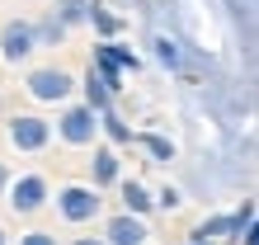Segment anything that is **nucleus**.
Instances as JSON below:
<instances>
[{
    "mask_svg": "<svg viewBox=\"0 0 259 245\" xmlns=\"http://www.w3.org/2000/svg\"><path fill=\"white\" fill-rule=\"evenodd\" d=\"M123 179V160H118V146H95V156H90V184L104 193V189H113V184Z\"/></svg>",
    "mask_w": 259,
    "mask_h": 245,
    "instance_id": "9d476101",
    "label": "nucleus"
},
{
    "mask_svg": "<svg viewBox=\"0 0 259 245\" xmlns=\"http://www.w3.org/2000/svg\"><path fill=\"white\" fill-rule=\"evenodd\" d=\"M33 52H38L33 19H5L0 24V61H5V66H28Z\"/></svg>",
    "mask_w": 259,
    "mask_h": 245,
    "instance_id": "6e6552de",
    "label": "nucleus"
},
{
    "mask_svg": "<svg viewBox=\"0 0 259 245\" xmlns=\"http://www.w3.org/2000/svg\"><path fill=\"white\" fill-rule=\"evenodd\" d=\"M156 208L160 212H179V208H184V193H179L175 184H165V189H156Z\"/></svg>",
    "mask_w": 259,
    "mask_h": 245,
    "instance_id": "6ab92c4d",
    "label": "nucleus"
},
{
    "mask_svg": "<svg viewBox=\"0 0 259 245\" xmlns=\"http://www.w3.org/2000/svg\"><path fill=\"white\" fill-rule=\"evenodd\" d=\"M0 245H10V236H5V226H0Z\"/></svg>",
    "mask_w": 259,
    "mask_h": 245,
    "instance_id": "b1692460",
    "label": "nucleus"
},
{
    "mask_svg": "<svg viewBox=\"0 0 259 245\" xmlns=\"http://www.w3.org/2000/svg\"><path fill=\"white\" fill-rule=\"evenodd\" d=\"M66 245H109V240H104V236H71Z\"/></svg>",
    "mask_w": 259,
    "mask_h": 245,
    "instance_id": "5701e85b",
    "label": "nucleus"
},
{
    "mask_svg": "<svg viewBox=\"0 0 259 245\" xmlns=\"http://www.w3.org/2000/svg\"><path fill=\"white\" fill-rule=\"evenodd\" d=\"M75 90H80V80L66 66H33L24 75V95L33 104H71Z\"/></svg>",
    "mask_w": 259,
    "mask_h": 245,
    "instance_id": "f03ea898",
    "label": "nucleus"
},
{
    "mask_svg": "<svg viewBox=\"0 0 259 245\" xmlns=\"http://www.w3.org/2000/svg\"><path fill=\"white\" fill-rule=\"evenodd\" d=\"M5 137H10V146L14 151H24V156H38V151H48L52 146V123L42 118V113H14L5 123Z\"/></svg>",
    "mask_w": 259,
    "mask_h": 245,
    "instance_id": "0eeeda50",
    "label": "nucleus"
},
{
    "mask_svg": "<svg viewBox=\"0 0 259 245\" xmlns=\"http://www.w3.org/2000/svg\"><path fill=\"white\" fill-rule=\"evenodd\" d=\"M254 212H259L254 203H240L236 212H212V217H203L189 231V240H212V245H217V240H240L245 226L254 222Z\"/></svg>",
    "mask_w": 259,
    "mask_h": 245,
    "instance_id": "423d86ee",
    "label": "nucleus"
},
{
    "mask_svg": "<svg viewBox=\"0 0 259 245\" xmlns=\"http://www.w3.org/2000/svg\"><path fill=\"white\" fill-rule=\"evenodd\" d=\"M52 132L62 137L66 146H95V142H99V113L90 109V104L71 99V104H62V113H57Z\"/></svg>",
    "mask_w": 259,
    "mask_h": 245,
    "instance_id": "20e7f679",
    "label": "nucleus"
},
{
    "mask_svg": "<svg viewBox=\"0 0 259 245\" xmlns=\"http://www.w3.org/2000/svg\"><path fill=\"white\" fill-rule=\"evenodd\" d=\"M10 179H14V170H10V160H0V198H5V189H10Z\"/></svg>",
    "mask_w": 259,
    "mask_h": 245,
    "instance_id": "4be33fe9",
    "label": "nucleus"
},
{
    "mask_svg": "<svg viewBox=\"0 0 259 245\" xmlns=\"http://www.w3.org/2000/svg\"><path fill=\"white\" fill-rule=\"evenodd\" d=\"M33 33H38V48H62L71 28H66V24H62V19H57V14L48 10L42 19H33Z\"/></svg>",
    "mask_w": 259,
    "mask_h": 245,
    "instance_id": "4468645a",
    "label": "nucleus"
},
{
    "mask_svg": "<svg viewBox=\"0 0 259 245\" xmlns=\"http://www.w3.org/2000/svg\"><path fill=\"white\" fill-rule=\"evenodd\" d=\"M0 113H5V95H0Z\"/></svg>",
    "mask_w": 259,
    "mask_h": 245,
    "instance_id": "a878e982",
    "label": "nucleus"
},
{
    "mask_svg": "<svg viewBox=\"0 0 259 245\" xmlns=\"http://www.w3.org/2000/svg\"><path fill=\"white\" fill-rule=\"evenodd\" d=\"M113 99H118V95L99 80V71L90 66V71H85V80H80V104H90L95 113H104V109H113Z\"/></svg>",
    "mask_w": 259,
    "mask_h": 245,
    "instance_id": "ddd939ff",
    "label": "nucleus"
},
{
    "mask_svg": "<svg viewBox=\"0 0 259 245\" xmlns=\"http://www.w3.org/2000/svg\"><path fill=\"white\" fill-rule=\"evenodd\" d=\"M5 203H10L14 217H38V212L52 203V184H48V175H38V170L14 175L10 189H5Z\"/></svg>",
    "mask_w": 259,
    "mask_h": 245,
    "instance_id": "7ed1b4c3",
    "label": "nucleus"
},
{
    "mask_svg": "<svg viewBox=\"0 0 259 245\" xmlns=\"http://www.w3.org/2000/svg\"><path fill=\"white\" fill-rule=\"evenodd\" d=\"M104 240H109V245H146L151 226H146V217H132V212L118 208L113 217L104 222Z\"/></svg>",
    "mask_w": 259,
    "mask_h": 245,
    "instance_id": "1a4fd4ad",
    "label": "nucleus"
},
{
    "mask_svg": "<svg viewBox=\"0 0 259 245\" xmlns=\"http://www.w3.org/2000/svg\"><path fill=\"white\" fill-rule=\"evenodd\" d=\"M85 24H95V33H99V43H109V38H118V28H123V19L109 10V5H99V0H90V19Z\"/></svg>",
    "mask_w": 259,
    "mask_h": 245,
    "instance_id": "2eb2a0df",
    "label": "nucleus"
},
{
    "mask_svg": "<svg viewBox=\"0 0 259 245\" xmlns=\"http://www.w3.org/2000/svg\"><path fill=\"white\" fill-rule=\"evenodd\" d=\"M151 48H156V61H160L165 71H179V66H184V52H179V43H175V38H165V33H160Z\"/></svg>",
    "mask_w": 259,
    "mask_h": 245,
    "instance_id": "a211bd4d",
    "label": "nucleus"
},
{
    "mask_svg": "<svg viewBox=\"0 0 259 245\" xmlns=\"http://www.w3.org/2000/svg\"><path fill=\"white\" fill-rule=\"evenodd\" d=\"M189 245H212V240H189Z\"/></svg>",
    "mask_w": 259,
    "mask_h": 245,
    "instance_id": "393cba45",
    "label": "nucleus"
},
{
    "mask_svg": "<svg viewBox=\"0 0 259 245\" xmlns=\"http://www.w3.org/2000/svg\"><path fill=\"white\" fill-rule=\"evenodd\" d=\"M240 245H259V212H254V222L245 226V236H240Z\"/></svg>",
    "mask_w": 259,
    "mask_h": 245,
    "instance_id": "412c9836",
    "label": "nucleus"
},
{
    "mask_svg": "<svg viewBox=\"0 0 259 245\" xmlns=\"http://www.w3.org/2000/svg\"><path fill=\"white\" fill-rule=\"evenodd\" d=\"M113 189H118V208L132 212V217H151V212H156V193H151L142 179H127V175H123Z\"/></svg>",
    "mask_w": 259,
    "mask_h": 245,
    "instance_id": "9b49d317",
    "label": "nucleus"
},
{
    "mask_svg": "<svg viewBox=\"0 0 259 245\" xmlns=\"http://www.w3.org/2000/svg\"><path fill=\"white\" fill-rule=\"evenodd\" d=\"M90 66H95V71H99V80L118 95V90H123V75L142 66V57H137L132 48H123L118 38H109V43H95V61H90Z\"/></svg>",
    "mask_w": 259,
    "mask_h": 245,
    "instance_id": "39448f33",
    "label": "nucleus"
},
{
    "mask_svg": "<svg viewBox=\"0 0 259 245\" xmlns=\"http://www.w3.org/2000/svg\"><path fill=\"white\" fill-rule=\"evenodd\" d=\"M99 137H109V146L123 151V146L137 142V128H132V123L118 113V109H104V113H99Z\"/></svg>",
    "mask_w": 259,
    "mask_h": 245,
    "instance_id": "f8f14e48",
    "label": "nucleus"
},
{
    "mask_svg": "<svg viewBox=\"0 0 259 245\" xmlns=\"http://www.w3.org/2000/svg\"><path fill=\"white\" fill-rule=\"evenodd\" d=\"M52 14H57L66 28H80V24L90 19V0H52Z\"/></svg>",
    "mask_w": 259,
    "mask_h": 245,
    "instance_id": "f3484780",
    "label": "nucleus"
},
{
    "mask_svg": "<svg viewBox=\"0 0 259 245\" xmlns=\"http://www.w3.org/2000/svg\"><path fill=\"white\" fill-rule=\"evenodd\" d=\"M52 208L66 226H85V222L104 217V193L90 179L85 184H62V189H52Z\"/></svg>",
    "mask_w": 259,
    "mask_h": 245,
    "instance_id": "f257e3e1",
    "label": "nucleus"
},
{
    "mask_svg": "<svg viewBox=\"0 0 259 245\" xmlns=\"http://www.w3.org/2000/svg\"><path fill=\"white\" fill-rule=\"evenodd\" d=\"M19 245H62V240H57L52 231H42V226H33V231H24V236H19Z\"/></svg>",
    "mask_w": 259,
    "mask_h": 245,
    "instance_id": "aec40b11",
    "label": "nucleus"
},
{
    "mask_svg": "<svg viewBox=\"0 0 259 245\" xmlns=\"http://www.w3.org/2000/svg\"><path fill=\"white\" fill-rule=\"evenodd\" d=\"M137 146H142L156 165H170L175 160V142H170V137H160V132H137Z\"/></svg>",
    "mask_w": 259,
    "mask_h": 245,
    "instance_id": "dca6fc26",
    "label": "nucleus"
}]
</instances>
